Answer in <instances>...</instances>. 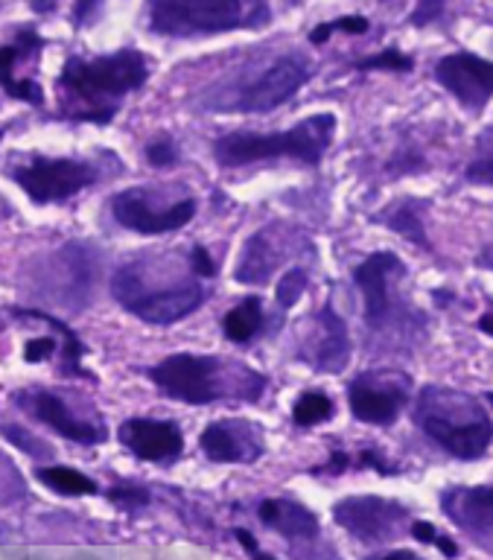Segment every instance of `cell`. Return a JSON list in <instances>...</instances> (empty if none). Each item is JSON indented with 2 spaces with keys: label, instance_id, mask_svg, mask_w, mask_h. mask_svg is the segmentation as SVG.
Masks as SVG:
<instances>
[{
  "label": "cell",
  "instance_id": "29",
  "mask_svg": "<svg viewBox=\"0 0 493 560\" xmlns=\"http://www.w3.org/2000/svg\"><path fill=\"white\" fill-rule=\"evenodd\" d=\"M388 225L395 228V231H400V234H403L406 240H418V243H421V245H426V236H423L421 222L414 219L412 210H400L397 217L388 219Z\"/></svg>",
  "mask_w": 493,
  "mask_h": 560
},
{
  "label": "cell",
  "instance_id": "16",
  "mask_svg": "<svg viewBox=\"0 0 493 560\" xmlns=\"http://www.w3.org/2000/svg\"><path fill=\"white\" fill-rule=\"evenodd\" d=\"M348 400H351V411L360 420L388 427V423H395L400 409H403L406 394L395 392V388H377V385L371 383V376L365 374L356 383H351Z\"/></svg>",
  "mask_w": 493,
  "mask_h": 560
},
{
  "label": "cell",
  "instance_id": "12",
  "mask_svg": "<svg viewBox=\"0 0 493 560\" xmlns=\"http://www.w3.org/2000/svg\"><path fill=\"white\" fill-rule=\"evenodd\" d=\"M336 523L362 540H383L388 532H397L403 508L379 497H351L333 505Z\"/></svg>",
  "mask_w": 493,
  "mask_h": 560
},
{
  "label": "cell",
  "instance_id": "5",
  "mask_svg": "<svg viewBox=\"0 0 493 560\" xmlns=\"http://www.w3.org/2000/svg\"><path fill=\"white\" fill-rule=\"evenodd\" d=\"M111 295L143 322L173 324L199 310V304L204 301V289L196 280H176L164 289H152L150 280L143 278L141 266L132 262V266L115 271Z\"/></svg>",
  "mask_w": 493,
  "mask_h": 560
},
{
  "label": "cell",
  "instance_id": "4",
  "mask_svg": "<svg viewBox=\"0 0 493 560\" xmlns=\"http://www.w3.org/2000/svg\"><path fill=\"white\" fill-rule=\"evenodd\" d=\"M266 0H152L150 24L173 38L216 35L263 24Z\"/></svg>",
  "mask_w": 493,
  "mask_h": 560
},
{
  "label": "cell",
  "instance_id": "7",
  "mask_svg": "<svg viewBox=\"0 0 493 560\" xmlns=\"http://www.w3.org/2000/svg\"><path fill=\"white\" fill-rule=\"evenodd\" d=\"M12 178L36 205H50V201L71 199L97 182V170L73 158H36L33 164L19 166Z\"/></svg>",
  "mask_w": 493,
  "mask_h": 560
},
{
  "label": "cell",
  "instance_id": "13",
  "mask_svg": "<svg viewBox=\"0 0 493 560\" xmlns=\"http://www.w3.org/2000/svg\"><path fill=\"white\" fill-rule=\"evenodd\" d=\"M391 275H403V262L395 252H377L371 254L368 260L356 266L353 280L365 295V324L368 327H383L391 310V298H388V280Z\"/></svg>",
  "mask_w": 493,
  "mask_h": 560
},
{
  "label": "cell",
  "instance_id": "26",
  "mask_svg": "<svg viewBox=\"0 0 493 560\" xmlns=\"http://www.w3.org/2000/svg\"><path fill=\"white\" fill-rule=\"evenodd\" d=\"M414 59L412 56H406V52L395 50V47H388V50H379L377 56H368V59H360L353 68L356 70H397V73H403V70H412Z\"/></svg>",
  "mask_w": 493,
  "mask_h": 560
},
{
  "label": "cell",
  "instance_id": "1",
  "mask_svg": "<svg viewBox=\"0 0 493 560\" xmlns=\"http://www.w3.org/2000/svg\"><path fill=\"white\" fill-rule=\"evenodd\" d=\"M150 79V68L138 50H120L115 56H99V59H71L64 65L59 77L62 103L68 108L80 103L68 117L85 122H108L115 117L117 105L103 103L106 96H120L138 91Z\"/></svg>",
  "mask_w": 493,
  "mask_h": 560
},
{
  "label": "cell",
  "instance_id": "8",
  "mask_svg": "<svg viewBox=\"0 0 493 560\" xmlns=\"http://www.w3.org/2000/svg\"><path fill=\"white\" fill-rule=\"evenodd\" d=\"M435 79L465 108H482L493 96V61L473 52H449L435 65Z\"/></svg>",
  "mask_w": 493,
  "mask_h": 560
},
{
  "label": "cell",
  "instance_id": "2",
  "mask_svg": "<svg viewBox=\"0 0 493 560\" xmlns=\"http://www.w3.org/2000/svg\"><path fill=\"white\" fill-rule=\"evenodd\" d=\"M414 420L432 441L465 462L482 458L493 438V420L488 411L473 397L449 388H423Z\"/></svg>",
  "mask_w": 493,
  "mask_h": 560
},
{
  "label": "cell",
  "instance_id": "39",
  "mask_svg": "<svg viewBox=\"0 0 493 560\" xmlns=\"http://www.w3.org/2000/svg\"><path fill=\"white\" fill-rule=\"evenodd\" d=\"M348 462H351V458H348V455H344L342 450H333V455H330V464H327L325 470H330V472H342L344 467H348Z\"/></svg>",
  "mask_w": 493,
  "mask_h": 560
},
{
  "label": "cell",
  "instance_id": "34",
  "mask_svg": "<svg viewBox=\"0 0 493 560\" xmlns=\"http://www.w3.org/2000/svg\"><path fill=\"white\" fill-rule=\"evenodd\" d=\"M333 33H348V35H362L368 33V21L360 15H348V18H339V21H333Z\"/></svg>",
  "mask_w": 493,
  "mask_h": 560
},
{
  "label": "cell",
  "instance_id": "18",
  "mask_svg": "<svg viewBox=\"0 0 493 560\" xmlns=\"http://www.w3.org/2000/svg\"><path fill=\"white\" fill-rule=\"evenodd\" d=\"M239 420H216L211 427L204 429L199 444H202V453L211 458V462L220 464H237V462H251L260 455V441L251 444V438L239 435L237 432Z\"/></svg>",
  "mask_w": 493,
  "mask_h": 560
},
{
  "label": "cell",
  "instance_id": "28",
  "mask_svg": "<svg viewBox=\"0 0 493 560\" xmlns=\"http://www.w3.org/2000/svg\"><path fill=\"white\" fill-rule=\"evenodd\" d=\"M108 499L120 508H143L150 502V490L134 488V485H117V488H108Z\"/></svg>",
  "mask_w": 493,
  "mask_h": 560
},
{
  "label": "cell",
  "instance_id": "38",
  "mask_svg": "<svg viewBox=\"0 0 493 560\" xmlns=\"http://www.w3.org/2000/svg\"><path fill=\"white\" fill-rule=\"evenodd\" d=\"M97 3H99V0H77V9H73V21H77V24H85Z\"/></svg>",
  "mask_w": 493,
  "mask_h": 560
},
{
  "label": "cell",
  "instance_id": "45",
  "mask_svg": "<svg viewBox=\"0 0 493 560\" xmlns=\"http://www.w3.org/2000/svg\"><path fill=\"white\" fill-rule=\"evenodd\" d=\"M0 140H3V131H0Z\"/></svg>",
  "mask_w": 493,
  "mask_h": 560
},
{
  "label": "cell",
  "instance_id": "44",
  "mask_svg": "<svg viewBox=\"0 0 493 560\" xmlns=\"http://www.w3.org/2000/svg\"><path fill=\"white\" fill-rule=\"evenodd\" d=\"M33 9H36V12H50V9H54V0H36Z\"/></svg>",
  "mask_w": 493,
  "mask_h": 560
},
{
  "label": "cell",
  "instance_id": "42",
  "mask_svg": "<svg viewBox=\"0 0 493 560\" xmlns=\"http://www.w3.org/2000/svg\"><path fill=\"white\" fill-rule=\"evenodd\" d=\"M435 546H438V549L444 551V555H449V558H453V555H456V551H458L456 542L449 540V537H444V534H438V537H435Z\"/></svg>",
  "mask_w": 493,
  "mask_h": 560
},
{
  "label": "cell",
  "instance_id": "23",
  "mask_svg": "<svg viewBox=\"0 0 493 560\" xmlns=\"http://www.w3.org/2000/svg\"><path fill=\"white\" fill-rule=\"evenodd\" d=\"M36 479L42 485H47L56 493H64V497H89V493H97V481L89 479L85 472L73 470V467H62V464H56V467H42L36 470Z\"/></svg>",
  "mask_w": 493,
  "mask_h": 560
},
{
  "label": "cell",
  "instance_id": "9",
  "mask_svg": "<svg viewBox=\"0 0 493 560\" xmlns=\"http://www.w3.org/2000/svg\"><path fill=\"white\" fill-rule=\"evenodd\" d=\"M111 210H115L117 222L129 228V231H138V234H169V231L185 228L196 217V201L185 199L164 210H155L146 205L143 190H124L111 199Z\"/></svg>",
  "mask_w": 493,
  "mask_h": 560
},
{
  "label": "cell",
  "instance_id": "43",
  "mask_svg": "<svg viewBox=\"0 0 493 560\" xmlns=\"http://www.w3.org/2000/svg\"><path fill=\"white\" fill-rule=\"evenodd\" d=\"M479 330L488 332V336H493V313L482 315V318H479Z\"/></svg>",
  "mask_w": 493,
  "mask_h": 560
},
{
  "label": "cell",
  "instance_id": "21",
  "mask_svg": "<svg viewBox=\"0 0 493 560\" xmlns=\"http://www.w3.org/2000/svg\"><path fill=\"white\" fill-rule=\"evenodd\" d=\"M274 252L269 245V236L260 231L246 243V252H243V260H239L237 280L239 283H266L269 275L274 269Z\"/></svg>",
  "mask_w": 493,
  "mask_h": 560
},
{
  "label": "cell",
  "instance_id": "14",
  "mask_svg": "<svg viewBox=\"0 0 493 560\" xmlns=\"http://www.w3.org/2000/svg\"><path fill=\"white\" fill-rule=\"evenodd\" d=\"M45 47V42L38 38L30 26H24L15 38V44H7L0 47V88L12 96V100H21V103L42 105L45 103V91L33 79H15V65L21 59H27L33 52H38Z\"/></svg>",
  "mask_w": 493,
  "mask_h": 560
},
{
  "label": "cell",
  "instance_id": "3",
  "mask_svg": "<svg viewBox=\"0 0 493 560\" xmlns=\"http://www.w3.org/2000/svg\"><path fill=\"white\" fill-rule=\"evenodd\" d=\"M336 135V114H313L295 129L257 135V131H231L213 143V158L222 166H246L269 158H295L304 164H318L330 149Z\"/></svg>",
  "mask_w": 493,
  "mask_h": 560
},
{
  "label": "cell",
  "instance_id": "22",
  "mask_svg": "<svg viewBox=\"0 0 493 560\" xmlns=\"http://www.w3.org/2000/svg\"><path fill=\"white\" fill-rule=\"evenodd\" d=\"M260 324H263V304H260V298H248L222 318V332H225V339L246 345L255 339Z\"/></svg>",
  "mask_w": 493,
  "mask_h": 560
},
{
  "label": "cell",
  "instance_id": "33",
  "mask_svg": "<svg viewBox=\"0 0 493 560\" xmlns=\"http://www.w3.org/2000/svg\"><path fill=\"white\" fill-rule=\"evenodd\" d=\"M441 9H444V0H421V3L414 7V12L409 21H412L414 26H426L441 15Z\"/></svg>",
  "mask_w": 493,
  "mask_h": 560
},
{
  "label": "cell",
  "instance_id": "24",
  "mask_svg": "<svg viewBox=\"0 0 493 560\" xmlns=\"http://www.w3.org/2000/svg\"><path fill=\"white\" fill-rule=\"evenodd\" d=\"M327 418H333V400L325 392L301 394L295 406H292L295 427H316V423H321Z\"/></svg>",
  "mask_w": 493,
  "mask_h": 560
},
{
  "label": "cell",
  "instance_id": "6",
  "mask_svg": "<svg viewBox=\"0 0 493 560\" xmlns=\"http://www.w3.org/2000/svg\"><path fill=\"white\" fill-rule=\"evenodd\" d=\"M220 362L213 357H196V353H173L164 362L152 368V383L173 400L190 402V406H208L220 400Z\"/></svg>",
  "mask_w": 493,
  "mask_h": 560
},
{
  "label": "cell",
  "instance_id": "40",
  "mask_svg": "<svg viewBox=\"0 0 493 560\" xmlns=\"http://www.w3.org/2000/svg\"><path fill=\"white\" fill-rule=\"evenodd\" d=\"M237 540L243 542V549L246 551H251V555H260V549H257V540H255V534L251 532H246V528H237Z\"/></svg>",
  "mask_w": 493,
  "mask_h": 560
},
{
  "label": "cell",
  "instance_id": "10",
  "mask_svg": "<svg viewBox=\"0 0 493 560\" xmlns=\"http://www.w3.org/2000/svg\"><path fill=\"white\" fill-rule=\"evenodd\" d=\"M309 77H313V73H309L307 61L286 56V59L274 61L272 68L266 70V73H260V79H255V82L239 94L237 108L239 112L255 114L272 112V108L286 103L295 91H301V88L307 85Z\"/></svg>",
  "mask_w": 493,
  "mask_h": 560
},
{
  "label": "cell",
  "instance_id": "37",
  "mask_svg": "<svg viewBox=\"0 0 493 560\" xmlns=\"http://www.w3.org/2000/svg\"><path fill=\"white\" fill-rule=\"evenodd\" d=\"M412 534H414V540H421V542H435V537H438L435 525L423 523V520H418V523L412 525Z\"/></svg>",
  "mask_w": 493,
  "mask_h": 560
},
{
  "label": "cell",
  "instance_id": "20",
  "mask_svg": "<svg viewBox=\"0 0 493 560\" xmlns=\"http://www.w3.org/2000/svg\"><path fill=\"white\" fill-rule=\"evenodd\" d=\"M351 359V341H348V327L339 315L325 306L321 310V339L316 345V359L313 365L321 371H342Z\"/></svg>",
  "mask_w": 493,
  "mask_h": 560
},
{
  "label": "cell",
  "instance_id": "25",
  "mask_svg": "<svg viewBox=\"0 0 493 560\" xmlns=\"http://www.w3.org/2000/svg\"><path fill=\"white\" fill-rule=\"evenodd\" d=\"M19 315H30V318H45V322H50L56 327V330L62 332L64 336V362H62V374H71V376H91L82 371V353H85V348L80 345V339H77V332L68 327V324L56 322V318H50V315H42L38 310H19Z\"/></svg>",
  "mask_w": 493,
  "mask_h": 560
},
{
  "label": "cell",
  "instance_id": "27",
  "mask_svg": "<svg viewBox=\"0 0 493 560\" xmlns=\"http://www.w3.org/2000/svg\"><path fill=\"white\" fill-rule=\"evenodd\" d=\"M304 289H307V275H304L301 269L286 271V275L281 278V283H278V289H274V295H278V304L290 310L292 304H298V298L304 295Z\"/></svg>",
  "mask_w": 493,
  "mask_h": 560
},
{
  "label": "cell",
  "instance_id": "31",
  "mask_svg": "<svg viewBox=\"0 0 493 560\" xmlns=\"http://www.w3.org/2000/svg\"><path fill=\"white\" fill-rule=\"evenodd\" d=\"M190 269H193L196 278H213L216 275V262L211 260V254L202 245H196L190 252Z\"/></svg>",
  "mask_w": 493,
  "mask_h": 560
},
{
  "label": "cell",
  "instance_id": "15",
  "mask_svg": "<svg viewBox=\"0 0 493 560\" xmlns=\"http://www.w3.org/2000/svg\"><path fill=\"white\" fill-rule=\"evenodd\" d=\"M24 400V406H27L33 415H36L42 423H47L50 429H56L59 435L71 438V441H77V444H99L103 438H106V432L99 427H94V423H85V420L73 418L71 411L64 409V402L56 397V394L50 392H30L21 397Z\"/></svg>",
  "mask_w": 493,
  "mask_h": 560
},
{
  "label": "cell",
  "instance_id": "32",
  "mask_svg": "<svg viewBox=\"0 0 493 560\" xmlns=\"http://www.w3.org/2000/svg\"><path fill=\"white\" fill-rule=\"evenodd\" d=\"M146 158H150L152 166H173L176 164V149L169 140H155L150 149H146Z\"/></svg>",
  "mask_w": 493,
  "mask_h": 560
},
{
  "label": "cell",
  "instance_id": "11",
  "mask_svg": "<svg viewBox=\"0 0 493 560\" xmlns=\"http://www.w3.org/2000/svg\"><path fill=\"white\" fill-rule=\"evenodd\" d=\"M117 438L124 441L129 453L143 462H176L185 450V435L173 420L129 418Z\"/></svg>",
  "mask_w": 493,
  "mask_h": 560
},
{
  "label": "cell",
  "instance_id": "41",
  "mask_svg": "<svg viewBox=\"0 0 493 560\" xmlns=\"http://www.w3.org/2000/svg\"><path fill=\"white\" fill-rule=\"evenodd\" d=\"M330 35H333V26L321 24V26H316L313 33H309V42H313V44H327V42H330Z\"/></svg>",
  "mask_w": 493,
  "mask_h": 560
},
{
  "label": "cell",
  "instance_id": "30",
  "mask_svg": "<svg viewBox=\"0 0 493 560\" xmlns=\"http://www.w3.org/2000/svg\"><path fill=\"white\" fill-rule=\"evenodd\" d=\"M54 350H56V339H50V336L30 339L27 345H24V359H27V362H45V359L54 357Z\"/></svg>",
  "mask_w": 493,
  "mask_h": 560
},
{
  "label": "cell",
  "instance_id": "19",
  "mask_svg": "<svg viewBox=\"0 0 493 560\" xmlns=\"http://www.w3.org/2000/svg\"><path fill=\"white\" fill-rule=\"evenodd\" d=\"M257 516H260V523L281 532L283 537H292V540L316 537L318 534L316 514L301 502H290V499H266L257 508Z\"/></svg>",
  "mask_w": 493,
  "mask_h": 560
},
{
  "label": "cell",
  "instance_id": "36",
  "mask_svg": "<svg viewBox=\"0 0 493 560\" xmlns=\"http://www.w3.org/2000/svg\"><path fill=\"white\" fill-rule=\"evenodd\" d=\"M360 464H362V467H374V470L383 472V476H388V472H397L391 464H386L383 458H379V453L374 450V446H368V450L360 455Z\"/></svg>",
  "mask_w": 493,
  "mask_h": 560
},
{
  "label": "cell",
  "instance_id": "17",
  "mask_svg": "<svg viewBox=\"0 0 493 560\" xmlns=\"http://www.w3.org/2000/svg\"><path fill=\"white\" fill-rule=\"evenodd\" d=\"M444 511L453 516V523L482 537V542L493 534V488L453 490L444 497Z\"/></svg>",
  "mask_w": 493,
  "mask_h": 560
},
{
  "label": "cell",
  "instance_id": "35",
  "mask_svg": "<svg viewBox=\"0 0 493 560\" xmlns=\"http://www.w3.org/2000/svg\"><path fill=\"white\" fill-rule=\"evenodd\" d=\"M467 178L476 184H491L493 187V161H476L467 166Z\"/></svg>",
  "mask_w": 493,
  "mask_h": 560
}]
</instances>
